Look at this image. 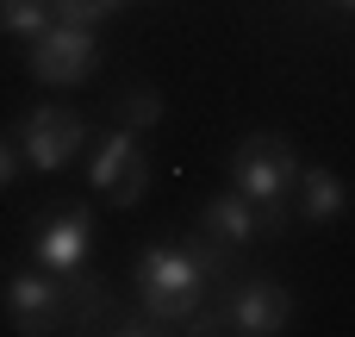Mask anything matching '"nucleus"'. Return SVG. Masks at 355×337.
Wrapping results in <instances>:
<instances>
[{"label": "nucleus", "instance_id": "obj_10", "mask_svg": "<svg viewBox=\"0 0 355 337\" xmlns=\"http://www.w3.org/2000/svg\"><path fill=\"white\" fill-rule=\"evenodd\" d=\"M287 206H293V219H306V225H337V219H343V206H349V188L337 181V169L300 163Z\"/></svg>", "mask_w": 355, "mask_h": 337}, {"label": "nucleus", "instance_id": "obj_14", "mask_svg": "<svg viewBox=\"0 0 355 337\" xmlns=\"http://www.w3.org/2000/svg\"><path fill=\"white\" fill-rule=\"evenodd\" d=\"M19 163H25V156H19V138H0V194L12 188V175H19Z\"/></svg>", "mask_w": 355, "mask_h": 337}, {"label": "nucleus", "instance_id": "obj_1", "mask_svg": "<svg viewBox=\"0 0 355 337\" xmlns=\"http://www.w3.org/2000/svg\"><path fill=\"white\" fill-rule=\"evenodd\" d=\"M225 275V263L206 250V238L193 244H156L137 256V300L156 325H187L206 306V288Z\"/></svg>", "mask_w": 355, "mask_h": 337}, {"label": "nucleus", "instance_id": "obj_2", "mask_svg": "<svg viewBox=\"0 0 355 337\" xmlns=\"http://www.w3.org/2000/svg\"><path fill=\"white\" fill-rule=\"evenodd\" d=\"M293 175H300V156H293V144H287V138H275V131H256V138H243V144L231 150V188L256 206L262 238H268V231H281V225L293 219V206H287Z\"/></svg>", "mask_w": 355, "mask_h": 337}, {"label": "nucleus", "instance_id": "obj_7", "mask_svg": "<svg viewBox=\"0 0 355 337\" xmlns=\"http://www.w3.org/2000/svg\"><path fill=\"white\" fill-rule=\"evenodd\" d=\"M0 300H6L12 331H25V337L69 325V294H62V281H56L50 269H19V275L0 288Z\"/></svg>", "mask_w": 355, "mask_h": 337}, {"label": "nucleus", "instance_id": "obj_5", "mask_svg": "<svg viewBox=\"0 0 355 337\" xmlns=\"http://www.w3.org/2000/svg\"><path fill=\"white\" fill-rule=\"evenodd\" d=\"M81 138H87V125H81V113H69V106H31V113L19 119V156H25V169H37V175L69 169L75 150H81Z\"/></svg>", "mask_w": 355, "mask_h": 337}, {"label": "nucleus", "instance_id": "obj_9", "mask_svg": "<svg viewBox=\"0 0 355 337\" xmlns=\"http://www.w3.org/2000/svg\"><path fill=\"white\" fill-rule=\"evenodd\" d=\"M200 238H206V250L231 269V263L262 238V219H256V206L231 188V194H212V200L200 206Z\"/></svg>", "mask_w": 355, "mask_h": 337}, {"label": "nucleus", "instance_id": "obj_15", "mask_svg": "<svg viewBox=\"0 0 355 337\" xmlns=\"http://www.w3.org/2000/svg\"><path fill=\"white\" fill-rule=\"evenodd\" d=\"M337 6H355V0H337Z\"/></svg>", "mask_w": 355, "mask_h": 337}, {"label": "nucleus", "instance_id": "obj_8", "mask_svg": "<svg viewBox=\"0 0 355 337\" xmlns=\"http://www.w3.org/2000/svg\"><path fill=\"white\" fill-rule=\"evenodd\" d=\"M287 319H293V294L275 281H237L231 300L218 306V325L237 337H275L287 331Z\"/></svg>", "mask_w": 355, "mask_h": 337}, {"label": "nucleus", "instance_id": "obj_6", "mask_svg": "<svg viewBox=\"0 0 355 337\" xmlns=\"http://www.w3.org/2000/svg\"><path fill=\"white\" fill-rule=\"evenodd\" d=\"M87 250H94V225L81 206H56V213H37L31 225V263L50 269L56 281H75L87 269Z\"/></svg>", "mask_w": 355, "mask_h": 337}, {"label": "nucleus", "instance_id": "obj_3", "mask_svg": "<svg viewBox=\"0 0 355 337\" xmlns=\"http://www.w3.org/2000/svg\"><path fill=\"white\" fill-rule=\"evenodd\" d=\"M87 188L106 194L112 206L144 200V188H150V150L137 144L131 125H119V131H106V138L94 144V156H87Z\"/></svg>", "mask_w": 355, "mask_h": 337}, {"label": "nucleus", "instance_id": "obj_13", "mask_svg": "<svg viewBox=\"0 0 355 337\" xmlns=\"http://www.w3.org/2000/svg\"><path fill=\"white\" fill-rule=\"evenodd\" d=\"M50 6H56V19H75V25H94V19L119 13L125 0H50Z\"/></svg>", "mask_w": 355, "mask_h": 337}, {"label": "nucleus", "instance_id": "obj_4", "mask_svg": "<svg viewBox=\"0 0 355 337\" xmlns=\"http://www.w3.org/2000/svg\"><path fill=\"white\" fill-rule=\"evenodd\" d=\"M100 44H94V25H75V19H50L37 38H31V75L44 88H75L87 81Z\"/></svg>", "mask_w": 355, "mask_h": 337}, {"label": "nucleus", "instance_id": "obj_11", "mask_svg": "<svg viewBox=\"0 0 355 337\" xmlns=\"http://www.w3.org/2000/svg\"><path fill=\"white\" fill-rule=\"evenodd\" d=\"M50 19H56L50 0H0V25H6L12 38H37Z\"/></svg>", "mask_w": 355, "mask_h": 337}, {"label": "nucleus", "instance_id": "obj_12", "mask_svg": "<svg viewBox=\"0 0 355 337\" xmlns=\"http://www.w3.org/2000/svg\"><path fill=\"white\" fill-rule=\"evenodd\" d=\"M162 113H168V106H162V94H156V88H131V94H119V119H125L131 131H156V125H162Z\"/></svg>", "mask_w": 355, "mask_h": 337}]
</instances>
